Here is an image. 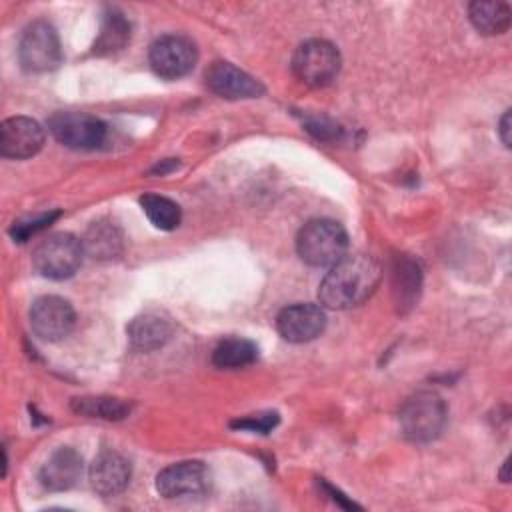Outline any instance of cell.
Instances as JSON below:
<instances>
[{"instance_id": "e0dca14e", "label": "cell", "mask_w": 512, "mask_h": 512, "mask_svg": "<svg viewBox=\"0 0 512 512\" xmlns=\"http://www.w3.org/2000/svg\"><path fill=\"white\" fill-rule=\"evenodd\" d=\"M82 248L94 260H110L122 252V232L110 220H96L88 226Z\"/></svg>"}, {"instance_id": "44dd1931", "label": "cell", "mask_w": 512, "mask_h": 512, "mask_svg": "<svg viewBox=\"0 0 512 512\" xmlns=\"http://www.w3.org/2000/svg\"><path fill=\"white\" fill-rule=\"evenodd\" d=\"M72 410L80 416L102 418V420H122L130 412V404L120 398L110 396H84L72 400Z\"/></svg>"}, {"instance_id": "d4e9b609", "label": "cell", "mask_w": 512, "mask_h": 512, "mask_svg": "<svg viewBox=\"0 0 512 512\" xmlns=\"http://www.w3.org/2000/svg\"><path fill=\"white\" fill-rule=\"evenodd\" d=\"M276 424H278V414L276 412H262V414H252V416L234 420L230 426L232 428H240V430L268 434Z\"/></svg>"}, {"instance_id": "7c38bea8", "label": "cell", "mask_w": 512, "mask_h": 512, "mask_svg": "<svg viewBox=\"0 0 512 512\" xmlns=\"http://www.w3.org/2000/svg\"><path fill=\"white\" fill-rule=\"evenodd\" d=\"M206 86L226 100H242V98H258L264 94V86L250 76L248 72L240 70L230 62H212L204 74Z\"/></svg>"}, {"instance_id": "ac0fdd59", "label": "cell", "mask_w": 512, "mask_h": 512, "mask_svg": "<svg viewBox=\"0 0 512 512\" xmlns=\"http://www.w3.org/2000/svg\"><path fill=\"white\" fill-rule=\"evenodd\" d=\"M468 16L478 32L494 36L508 30L512 10L506 2H472L468 6Z\"/></svg>"}, {"instance_id": "d6986e66", "label": "cell", "mask_w": 512, "mask_h": 512, "mask_svg": "<svg viewBox=\"0 0 512 512\" xmlns=\"http://www.w3.org/2000/svg\"><path fill=\"white\" fill-rule=\"evenodd\" d=\"M130 42V22L118 10H108L102 18L100 34L94 42V54L106 56L120 52Z\"/></svg>"}, {"instance_id": "603a6c76", "label": "cell", "mask_w": 512, "mask_h": 512, "mask_svg": "<svg viewBox=\"0 0 512 512\" xmlns=\"http://www.w3.org/2000/svg\"><path fill=\"white\" fill-rule=\"evenodd\" d=\"M418 286H420L418 266L406 258L398 260V264L394 268V290L398 292V304L408 302V306H412L410 302L416 298Z\"/></svg>"}, {"instance_id": "52a82bcc", "label": "cell", "mask_w": 512, "mask_h": 512, "mask_svg": "<svg viewBox=\"0 0 512 512\" xmlns=\"http://www.w3.org/2000/svg\"><path fill=\"white\" fill-rule=\"evenodd\" d=\"M18 58L28 72L54 70L62 62V46L54 26L44 20L28 24L18 42Z\"/></svg>"}, {"instance_id": "6da1fadb", "label": "cell", "mask_w": 512, "mask_h": 512, "mask_svg": "<svg viewBox=\"0 0 512 512\" xmlns=\"http://www.w3.org/2000/svg\"><path fill=\"white\" fill-rule=\"evenodd\" d=\"M380 282V266L366 254L342 256L324 276L318 296L328 308L344 310L362 304Z\"/></svg>"}, {"instance_id": "ffe728a7", "label": "cell", "mask_w": 512, "mask_h": 512, "mask_svg": "<svg viewBox=\"0 0 512 512\" xmlns=\"http://www.w3.org/2000/svg\"><path fill=\"white\" fill-rule=\"evenodd\" d=\"M258 358V346L246 338H226L212 352V364L234 370L250 366Z\"/></svg>"}, {"instance_id": "3957f363", "label": "cell", "mask_w": 512, "mask_h": 512, "mask_svg": "<svg viewBox=\"0 0 512 512\" xmlns=\"http://www.w3.org/2000/svg\"><path fill=\"white\" fill-rule=\"evenodd\" d=\"M448 410L436 392H416L398 414L402 434L412 442H430L440 436L446 426Z\"/></svg>"}, {"instance_id": "2e32d148", "label": "cell", "mask_w": 512, "mask_h": 512, "mask_svg": "<svg viewBox=\"0 0 512 512\" xmlns=\"http://www.w3.org/2000/svg\"><path fill=\"white\" fill-rule=\"evenodd\" d=\"M172 336V322L156 312L136 316L128 324L130 344L140 352H152L164 346Z\"/></svg>"}, {"instance_id": "5b68a950", "label": "cell", "mask_w": 512, "mask_h": 512, "mask_svg": "<svg viewBox=\"0 0 512 512\" xmlns=\"http://www.w3.org/2000/svg\"><path fill=\"white\" fill-rule=\"evenodd\" d=\"M340 52L328 40H306L302 42L292 56L294 76L314 88L330 84L340 72Z\"/></svg>"}, {"instance_id": "cb8c5ba5", "label": "cell", "mask_w": 512, "mask_h": 512, "mask_svg": "<svg viewBox=\"0 0 512 512\" xmlns=\"http://www.w3.org/2000/svg\"><path fill=\"white\" fill-rule=\"evenodd\" d=\"M58 216H60V212H46V214H40V216H36V218H28V220L14 222L12 228H10V236H12L16 242H26L30 236H34L36 232H40V230H44L46 226H50Z\"/></svg>"}, {"instance_id": "5bb4252c", "label": "cell", "mask_w": 512, "mask_h": 512, "mask_svg": "<svg viewBox=\"0 0 512 512\" xmlns=\"http://www.w3.org/2000/svg\"><path fill=\"white\" fill-rule=\"evenodd\" d=\"M82 474V456L70 448H56L40 468V482L50 492H62L72 488Z\"/></svg>"}, {"instance_id": "8992f818", "label": "cell", "mask_w": 512, "mask_h": 512, "mask_svg": "<svg viewBox=\"0 0 512 512\" xmlns=\"http://www.w3.org/2000/svg\"><path fill=\"white\" fill-rule=\"evenodd\" d=\"M48 130L72 150H96L108 140V126L86 112H56L48 118Z\"/></svg>"}, {"instance_id": "484cf974", "label": "cell", "mask_w": 512, "mask_h": 512, "mask_svg": "<svg viewBox=\"0 0 512 512\" xmlns=\"http://www.w3.org/2000/svg\"><path fill=\"white\" fill-rule=\"evenodd\" d=\"M304 124H306V130L320 140H330L340 134V128L326 118H308Z\"/></svg>"}, {"instance_id": "4316f807", "label": "cell", "mask_w": 512, "mask_h": 512, "mask_svg": "<svg viewBox=\"0 0 512 512\" xmlns=\"http://www.w3.org/2000/svg\"><path fill=\"white\" fill-rule=\"evenodd\" d=\"M500 138L504 146H510V110H506L500 120Z\"/></svg>"}, {"instance_id": "7a4b0ae2", "label": "cell", "mask_w": 512, "mask_h": 512, "mask_svg": "<svg viewBox=\"0 0 512 512\" xmlns=\"http://www.w3.org/2000/svg\"><path fill=\"white\" fill-rule=\"evenodd\" d=\"M348 234L342 224L316 218L306 222L296 236V252L308 266H332L346 256Z\"/></svg>"}, {"instance_id": "277c9868", "label": "cell", "mask_w": 512, "mask_h": 512, "mask_svg": "<svg viewBox=\"0 0 512 512\" xmlns=\"http://www.w3.org/2000/svg\"><path fill=\"white\" fill-rule=\"evenodd\" d=\"M82 240L68 232H56L44 238L32 252L34 268L50 280L70 278L82 262Z\"/></svg>"}, {"instance_id": "7402d4cb", "label": "cell", "mask_w": 512, "mask_h": 512, "mask_svg": "<svg viewBox=\"0 0 512 512\" xmlns=\"http://www.w3.org/2000/svg\"><path fill=\"white\" fill-rule=\"evenodd\" d=\"M140 206H142L144 214L148 216V220L160 230H174V228H178V224L182 220L180 206L166 196L144 194L140 198Z\"/></svg>"}, {"instance_id": "8fae6325", "label": "cell", "mask_w": 512, "mask_h": 512, "mask_svg": "<svg viewBox=\"0 0 512 512\" xmlns=\"http://www.w3.org/2000/svg\"><path fill=\"white\" fill-rule=\"evenodd\" d=\"M44 146L42 126L28 116H12L0 126V154L12 160H24Z\"/></svg>"}, {"instance_id": "30bf717a", "label": "cell", "mask_w": 512, "mask_h": 512, "mask_svg": "<svg viewBox=\"0 0 512 512\" xmlns=\"http://www.w3.org/2000/svg\"><path fill=\"white\" fill-rule=\"evenodd\" d=\"M76 314L68 300L60 296H40L30 306V326L36 336L48 342L62 340L74 328Z\"/></svg>"}, {"instance_id": "ba28073f", "label": "cell", "mask_w": 512, "mask_h": 512, "mask_svg": "<svg viewBox=\"0 0 512 512\" xmlns=\"http://www.w3.org/2000/svg\"><path fill=\"white\" fill-rule=\"evenodd\" d=\"M198 60V50L194 42L186 36L166 34L152 42L148 52V62L156 76L166 80H176L186 76Z\"/></svg>"}, {"instance_id": "9a60e30c", "label": "cell", "mask_w": 512, "mask_h": 512, "mask_svg": "<svg viewBox=\"0 0 512 512\" xmlns=\"http://www.w3.org/2000/svg\"><path fill=\"white\" fill-rule=\"evenodd\" d=\"M130 482V462L118 452H102L90 464V484L100 496H116Z\"/></svg>"}, {"instance_id": "9c48e42d", "label": "cell", "mask_w": 512, "mask_h": 512, "mask_svg": "<svg viewBox=\"0 0 512 512\" xmlns=\"http://www.w3.org/2000/svg\"><path fill=\"white\" fill-rule=\"evenodd\" d=\"M210 488V472L204 462L184 460L166 466L156 476V490L168 500L198 498Z\"/></svg>"}, {"instance_id": "4fadbf2b", "label": "cell", "mask_w": 512, "mask_h": 512, "mask_svg": "<svg viewBox=\"0 0 512 512\" xmlns=\"http://www.w3.org/2000/svg\"><path fill=\"white\" fill-rule=\"evenodd\" d=\"M280 336L288 342H310L326 328V314L316 304H292L280 310L276 318Z\"/></svg>"}]
</instances>
